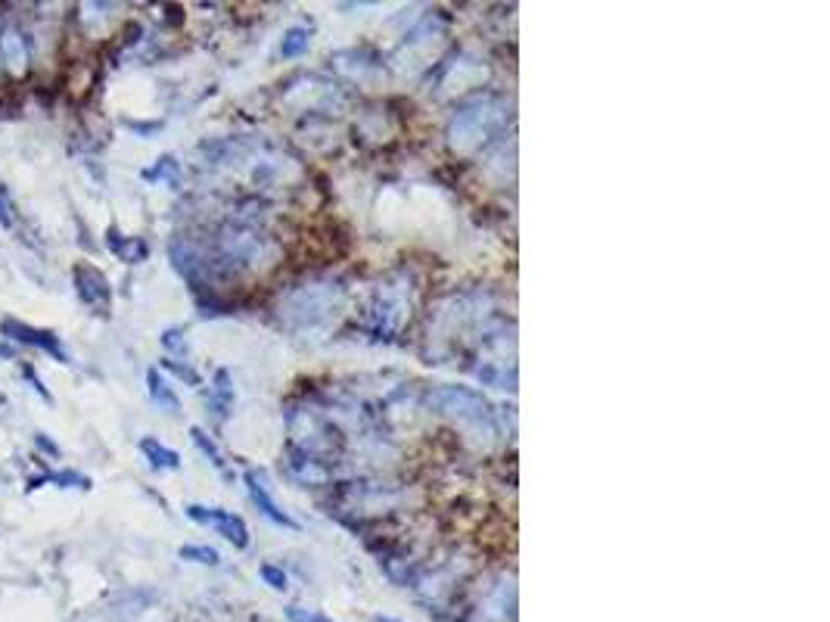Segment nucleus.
I'll use <instances>...</instances> for the list:
<instances>
[{"label": "nucleus", "instance_id": "nucleus-1", "mask_svg": "<svg viewBox=\"0 0 830 622\" xmlns=\"http://www.w3.org/2000/svg\"><path fill=\"white\" fill-rule=\"evenodd\" d=\"M187 517L196 520V523H203V526H212L218 529L227 542H234L237 548H246L249 545V529L246 523L231 514V511H218V507H199V504H190L187 507Z\"/></svg>", "mask_w": 830, "mask_h": 622}, {"label": "nucleus", "instance_id": "nucleus-2", "mask_svg": "<svg viewBox=\"0 0 830 622\" xmlns=\"http://www.w3.org/2000/svg\"><path fill=\"white\" fill-rule=\"evenodd\" d=\"M0 333H4L7 339H13V343L41 349V352L53 355L56 361L66 364V352H63V346H60V339H56V333H50V330H38V327H32V324H22V321H13V318H4V321H0Z\"/></svg>", "mask_w": 830, "mask_h": 622}, {"label": "nucleus", "instance_id": "nucleus-3", "mask_svg": "<svg viewBox=\"0 0 830 622\" xmlns=\"http://www.w3.org/2000/svg\"><path fill=\"white\" fill-rule=\"evenodd\" d=\"M28 60H32V50H28V38L16 22L0 25V63H4L13 75H22L28 69Z\"/></svg>", "mask_w": 830, "mask_h": 622}, {"label": "nucleus", "instance_id": "nucleus-4", "mask_svg": "<svg viewBox=\"0 0 830 622\" xmlns=\"http://www.w3.org/2000/svg\"><path fill=\"white\" fill-rule=\"evenodd\" d=\"M72 280H75V293L84 305L91 308H109V284H106V274L94 265H75L72 271Z\"/></svg>", "mask_w": 830, "mask_h": 622}, {"label": "nucleus", "instance_id": "nucleus-5", "mask_svg": "<svg viewBox=\"0 0 830 622\" xmlns=\"http://www.w3.org/2000/svg\"><path fill=\"white\" fill-rule=\"evenodd\" d=\"M246 483H249V495H252V501L259 504V511L271 520V523H277V526H286V529H299V523L290 517V514H283L280 507L274 504V498L268 495V489H265V483L255 473H246Z\"/></svg>", "mask_w": 830, "mask_h": 622}, {"label": "nucleus", "instance_id": "nucleus-6", "mask_svg": "<svg viewBox=\"0 0 830 622\" xmlns=\"http://www.w3.org/2000/svg\"><path fill=\"white\" fill-rule=\"evenodd\" d=\"M147 386H150V399H153L159 408H165L168 414H175V411L181 408L175 389H171V386L162 380V374H159V371H150V374H147Z\"/></svg>", "mask_w": 830, "mask_h": 622}, {"label": "nucleus", "instance_id": "nucleus-7", "mask_svg": "<svg viewBox=\"0 0 830 622\" xmlns=\"http://www.w3.org/2000/svg\"><path fill=\"white\" fill-rule=\"evenodd\" d=\"M140 451H143V455L150 458V464L159 467V470H178V467H181L178 451L165 448V445L156 442V439H143V442H140Z\"/></svg>", "mask_w": 830, "mask_h": 622}, {"label": "nucleus", "instance_id": "nucleus-8", "mask_svg": "<svg viewBox=\"0 0 830 622\" xmlns=\"http://www.w3.org/2000/svg\"><path fill=\"white\" fill-rule=\"evenodd\" d=\"M109 246H112V252H116V256H122L125 262H140L143 256H147V246H143L140 240H125V243H119V240H112L109 237Z\"/></svg>", "mask_w": 830, "mask_h": 622}, {"label": "nucleus", "instance_id": "nucleus-9", "mask_svg": "<svg viewBox=\"0 0 830 622\" xmlns=\"http://www.w3.org/2000/svg\"><path fill=\"white\" fill-rule=\"evenodd\" d=\"M190 436H193V442H196V448H199V451H203V455H206V458H209V461H212V464H215L218 470H224V461H221V451H218V448H215V445H212V442L206 439V433H203V430H190Z\"/></svg>", "mask_w": 830, "mask_h": 622}, {"label": "nucleus", "instance_id": "nucleus-10", "mask_svg": "<svg viewBox=\"0 0 830 622\" xmlns=\"http://www.w3.org/2000/svg\"><path fill=\"white\" fill-rule=\"evenodd\" d=\"M181 557H184V560H193V563H209V567H215V563H218V551H215V548L184 545V548H181Z\"/></svg>", "mask_w": 830, "mask_h": 622}, {"label": "nucleus", "instance_id": "nucleus-11", "mask_svg": "<svg viewBox=\"0 0 830 622\" xmlns=\"http://www.w3.org/2000/svg\"><path fill=\"white\" fill-rule=\"evenodd\" d=\"M13 224H16V209H13L10 193L4 190V184H0V228H13Z\"/></svg>", "mask_w": 830, "mask_h": 622}, {"label": "nucleus", "instance_id": "nucleus-12", "mask_svg": "<svg viewBox=\"0 0 830 622\" xmlns=\"http://www.w3.org/2000/svg\"><path fill=\"white\" fill-rule=\"evenodd\" d=\"M305 44H308L305 32H299V28H296V32H290V35H286V41H283V56H296Z\"/></svg>", "mask_w": 830, "mask_h": 622}, {"label": "nucleus", "instance_id": "nucleus-13", "mask_svg": "<svg viewBox=\"0 0 830 622\" xmlns=\"http://www.w3.org/2000/svg\"><path fill=\"white\" fill-rule=\"evenodd\" d=\"M262 579H265L271 588H277V591H283V588H286V576H283L277 567H271V563H265V567H262Z\"/></svg>", "mask_w": 830, "mask_h": 622}, {"label": "nucleus", "instance_id": "nucleus-14", "mask_svg": "<svg viewBox=\"0 0 830 622\" xmlns=\"http://www.w3.org/2000/svg\"><path fill=\"white\" fill-rule=\"evenodd\" d=\"M290 619L293 622H333V619H324L318 613H302L299 607H290Z\"/></svg>", "mask_w": 830, "mask_h": 622}, {"label": "nucleus", "instance_id": "nucleus-15", "mask_svg": "<svg viewBox=\"0 0 830 622\" xmlns=\"http://www.w3.org/2000/svg\"><path fill=\"white\" fill-rule=\"evenodd\" d=\"M377 622H392V619H377Z\"/></svg>", "mask_w": 830, "mask_h": 622}]
</instances>
